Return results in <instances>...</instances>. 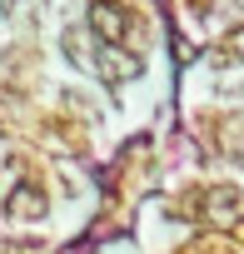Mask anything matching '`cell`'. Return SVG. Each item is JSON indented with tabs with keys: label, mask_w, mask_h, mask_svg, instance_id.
Wrapping results in <instances>:
<instances>
[{
	"label": "cell",
	"mask_w": 244,
	"mask_h": 254,
	"mask_svg": "<svg viewBox=\"0 0 244 254\" xmlns=\"http://www.w3.org/2000/svg\"><path fill=\"white\" fill-rule=\"evenodd\" d=\"M45 209L50 204H45V190L40 185H15L10 190V214L15 219H45Z\"/></svg>",
	"instance_id": "277c9868"
},
{
	"label": "cell",
	"mask_w": 244,
	"mask_h": 254,
	"mask_svg": "<svg viewBox=\"0 0 244 254\" xmlns=\"http://www.w3.org/2000/svg\"><path fill=\"white\" fill-rule=\"evenodd\" d=\"M214 60H219V65H244V25H234V30L219 40Z\"/></svg>",
	"instance_id": "5b68a950"
},
{
	"label": "cell",
	"mask_w": 244,
	"mask_h": 254,
	"mask_svg": "<svg viewBox=\"0 0 244 254\" xmlns=\"http://www.w3.org/2000/svg\"><path fill=\"white\" fill-rule=\"evenodd\" d=\"M199 214H204L209 224H234V219L244 214V194H239L234 185H214V190H204Z\"/></svg>",
	"instance_id": "3957f363"
},
{
	"label": "cell",
	"mask_w": 244,
	"mask_h": 254,
	"mask_svg": "<svg viewBox=\"0 0 244 254\" xmlns=\"http://www.w3.org/2000/svg\"><path fill=\"white\" fill-rule=\"evenodd\" d=\"M90 30L100 35V45H125L135 20H130V10L120 5V0H95L90 5Z\"/></svg>",
	"instance_id": "7a4b0ae2"
},
{
	"label": "cell",
	"mask_w": 244,
	"mask_h": 254,
	"mask_svg": "<svg viewBox=\"0 0 244 254\" xmlns=\"http://www.w3.org/2000/svg\"><path fill=\"white\" fill-rule=\"evenodd\" d=\"M80 65H90L105 85H125V80H135L140 70H145V60L140 55H130V50H120V45H100L95 55H75Z\"/></svg>",
	"instance_id": "6da1fadb"
}]
</instances>
